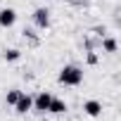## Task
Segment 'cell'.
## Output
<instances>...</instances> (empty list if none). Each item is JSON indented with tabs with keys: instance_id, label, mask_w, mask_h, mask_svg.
Wrapping results in <instances>:
<instances>
[{
	"instance_id": "6da1fadb",
	"label": "cell",
	"mask_w": 121,
	"mask_h": 121,
	"mask_svg": "<svg viewBox=\"0 0 121 121\" xmlns=\"http://www.w3.org/2000/svg\"><path fill=\"white\" fill-rule=\"evenodd\" d=\"M83 81V69L76 64H67L59 69V83L62 86H78Z\"/></svg>"
},
{
	"instance_id": "7a4b0ae2",
	"label": "cell",
	"mask_w": 121,
	"mask_h": 121,
	"mask_svg": "<svg viewBox=\"0 0 121 121\" xmlns=\"http://www.w3.org/2000/svg\"><path fill=\"white\" fill-rule=\"evenodd\" d=\"M14 24H17V10L3 7V10H0V26H3V29H10V26H14Z\"/></svg>"
},
{
	"instance_id": "3957f363",
	"label": "cell",
	"mask_w": 121,
	"mask_h": 121,
	"mask_svg": "<svg viewBox=\"0 0 121 121\" xmlns=\"http://www.w3.org/2000/svg\"><path fill=\"white\" fill-rule=\"evenodd\" d=\"M31 109H33V97L26 95V93H22L19 100L14 102V112H17V114H26V112H31Z\"/></svg>"
},
{
	"instance_id": "277c9868",
	"label": "cell",
	"mask_w": 121,
	"mask_h": 121,
	"mask_svg": "<svg viewBox=\"0 0 121 121\" xmlns=\"http://www.w3.org/2000/svg\"><path fill=\"white\" fill-rule=\"evenodd\" d=\"M33 24H36L38 29H48V26H50V12H48L45 7H38V10L33 12Z\"/></svg>"
},
{
	"instance_id": "5b68a950",
	"label": "cell",
	"mask_w": 121,
	"mask_h": 121,
	"mask_svg": "<svg viewBox=\"0 0 121 121\" xmlns=\"http://www.w3.org/2000/svg\"><path fill=\"white\" fill-rule=\"evenodd\" d=\"M50 100H52V95H50V93H38V95L33 97V109H36V112H48Z\"/></svg>"
},
{
	"instance_id": "8992f818",
	"label": "cell",
	"mask_w": 121,
	"mask_h": 121,
	"mask_svg": "<svg viewBox=\"0 0 121 121\" xmlns=\"http://www.w3.org/2000/svg\"><path fill=\"white\" fill-rule=\"evenodd\" d=\"M83 112L88 116H100L102 114V102L100 100H86L83 102Z\"/></svg>"
},
{
	"instance_id": "52a82bcc",
	"label": "cell",
	"mask_w": 121,
	"mask_h": 121,
	"mask_svg": "<svg viewBox=\"0 0 121 121\" xmlns=\"http://www.w3.org/2000/svg\"><path fill=\"white\" fill-rule=\"evenodd\" d=\"M48 112H52V114H64V112H67V102H64V100H59V97H52Z\"/></svg>"
},
{
	"instance_id": "ba28073f",
	"label": "cell",
	"mask_w": 121,
	"mask_h": 121,
	"mask_svg": "<svg viewBox=\"0 0 121 121\" xmlns=\"http://www.w3.org/2000/svg\"><path fill=\"white\" fill-rule=\"evenodd\" d=\"M3 57H5V62H19V59H22V50L10 48V50H5V52H3Z\"/></svg>"
},
{
	"instance_id": "9c48e42d",
	"label": "cell",
	"mask_w": 121,
	"mask_h": 121,
	"mask_svg": "<svg viewBox=\"0 0 121 121\" xmlns=\"http://www.w3.org/2000/svg\"><path fill=\"white\" fill-rule=\"evenodd\" d=\"M102 50H104V52H116V50H119L116 38H102Z\"/></svg>"
},
{
	"instance_id": "30bf717a",
	"label": "cell",
	"mask_w": 121,
	"mask_h": 121,
	"mask_svg": "<svg viewBox=\"0 0 121 121\" xmlns=\"http://www.w3.org/2000/svg\"><path fill=\"white\" fill-rule=\"evenodd\" d=\"M19 95H22V90H17V88H14V90H7V95H5V102L14 107V102L19 100Z\"/></svg>"
},
{
	"instance_id": "8fae6325",
	"label": "cell",
	"mask_w": 121,
	"mask_h": 121,
	"mask_svg": "<svg viewBox=\"0 0 121 121\" xmlns=\"http://www.w3.org/2000/svg\"><path fill=\"white\" fill-rule=\"evenodd\" d=\"M88 64H97V55H93V52L88 55Z\"/></svg>"
}]
</instances>
